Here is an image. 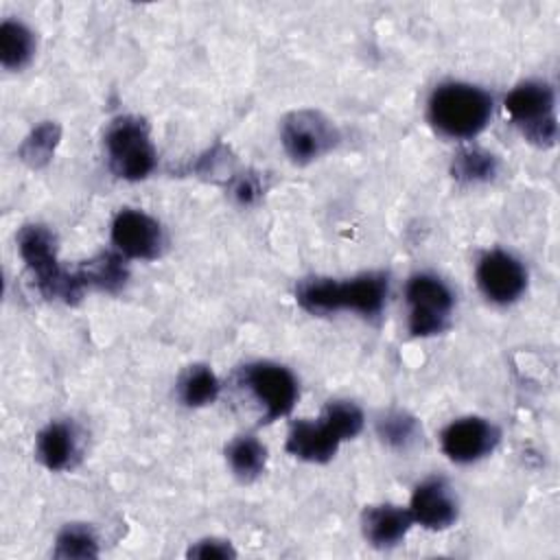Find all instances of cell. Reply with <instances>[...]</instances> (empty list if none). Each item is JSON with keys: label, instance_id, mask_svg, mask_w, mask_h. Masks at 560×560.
<instances>
[{"label": "cell", "instance_id": "cell-26", "mask_svg": "<svg viewBox=\"0 0 560 560\" xmlns=\"http://www.w3.org/2000/svg\"><path fill=\"white\" fill-rule=\"evenodd\" d=\"M234 556L236 551L232 549V545L217 538L199 540L188 549V558H234Z\"/></svg>", "mask_w": 560, "mask_h": 560}, {"label": "cell", "instance_id": "cell-15", "mask_svg": "<svg viewBox=\"0 0 560 560\" xmlns=\"http://www.w3.org/2000/svg\"><path fill=\"white\" fill-rule=\"evenodd\" d=\"M77 451V433L68 422H50L37 433L35 455L48 470L68 468Z\"/></svg>", "mask_w": 560, "mask_h": 560}, {"label": "cell", "instance_id": "cell-22", "mask_svg": "<svg viewBox=\"0 0 560 560\" xmlns=\"http://www.w3.org/2000/svg\"><path fill=\"white\" fill-rule=\"evenodd\" d=\"M59 136H61V131L55 122H42L39 127H35L28 133V138L20 147L22 160L31 166H44L52 158Z\"/></svg>", "mask_w": 560, "mask_h": 560}, {"label": "cell", "instance_id": "cell-17", "mask_svg": "<svg viewBox=\"0 0 560 560\" xmlns=\"http://www.w3.org/2000/svg\"><path fill=\"white\" fill-rule=\"evenodd\" d=\"M225 459L238 479L252 481L265 470L267 448L254 435H238L225 446Z\"/></svg>", "mask_w": 560, "mask_h": 560}, {"label": "cell", "instance_id": "cell-11", "mask_svg": "<svg viewBox=\"0 0 560 560\" xmlns=\"http://www.w3.org/2000/svg\"><path fill=\"white\" fill-rule=\"evenodd\" d=\"M477 284L481 293L497 304H510L527 287V271L518 258L503 249H492L477 265Z\"/></svg>", "mask_w": 560, "mask_h": 560}, {"label": "cell", "instance_id": "cell-10", "mask_svg": "<svg viewBox=\"0 0 560 560\" xmlns=\"http://www.w3.org/2000/svg\"><path fill=\"white\" fill-rule=\"evenodd\" d=\"M442 451L457 464L477 462L494 451L499 444V429L479 416L453 420L440 435Z\"/></svg>", "mask_w": 560, "mask_h": 560}, {"label": "cell", "instance_id": "cell-25", "mask_svg": "<svg viewBox=\"0 0 560 560\" xmlns=\"http://www.w3.org/2000/svg\"><path fill=\"white\" fill-rule=\"evenodd\" d=\"M260 192H262V186H260V179L256 177V173H241L232 182V195L243 206L256 203Z\"/></svg>", "mask_w": 560, "mask_h": 560}, {"label": "cell", "instance_id": "cell-3", "mask_svg": "<svg viewBox=\"0 0 560 560\" xmlns=\"http://www.w3.org/2000/svg\"><path fill=\"white\" fill-rule=\"evenodd\" d=\"M18 252L35 280L37 289L46 298H59L63 302H77L83 295L74 271H63L57 260V243L48 228L31 223L18 234Z\"/></svg>", "mask_w": 560, "mask_h": 560}, {"label": "cell", "instance_id": "cell-21", "mask_svg": "<svg viewBox=\"0 0 560 560\" xmlns=\"http://www.w3.org/2000/svg\"><path fill=\"white\" fill-rule=\"evenodd\" d=\"M55 558L61 560H88L98 556V538L92 527L83 523L66 525L55 540Z\"/></svg>", "mask_w": 560, "mask_h": 560}, {"label": "cell", "instance_id": "cell-5", "mask_svg": "<svg viewBox=\"0 0 560 560\" xmlns=\"http://www.w3.org/2000/svg\"><path fill=\"white\" fill-rule=\"evenodd\" d=\"M505 112L529 142L538 147H551L556 142V96L549 83L527 79L514 85L505 96Z\"/></svg>", "mask_w": 560, "mask_h": 560}, {"label": "cell", "instance_id": "cell-7", "mask_svg": "<svg viewBox=\"0 0 560 560\" xmlns=\"http://www.w3.org/2000/svg\"><path fill=\"white\" fill-rule=\"evenodd\" d=\"M405 298L409 302V332L431 337L448 326L455 298L446 282L433 273H416L409 278Z\"/></svg>", "mask_w": 560, "mask_h": 560}, {"label": "cell", "instance_id": "cell-2", "mask_svg": "<svg viewBox=\"0 0 560 560\" xmlns=\"http://www.w3.org/2000/svg\"><path fill=\"white\" fill-rule=\"evenodd\" d=\"M492 116V96L470 83L448 81L429 98V120L446 138L468 140L486 129Z\"/></svg>", "mask_w": 560, "mask_h": 560}, {"label": "cell", "instance_id": "cell-1", "mask_svg": "<svg viewBox=\"0 0 560 560\" xmlns=\"http://www.w3.org/2000/svg\"><path fill=\"white\" fill-rule=\"evenodd\" d=\"M387 298V276L381 271L361 273L343 282L335 278H308L295 289L298 304L313 315L357 311L361 315L381 313Z\"/></svg>", "mask_w": 560, "mask_h": 560}, {"label": "cell", "instance_id": "cell-18", "mask_svg": "<svg viewBox=\"0 0 560 560\" xmlns=\"http://www.w3.org/2000/svg\"><path fill=\"white\" fill-rule=\"evenodd\" d=\"M33 52V33L18 20H4L0 24V63L7 70H20L31 61Z\"/></svg>", "mask_w": 560, "mask_h": 560}, {"label": "cell", "instance_id": "cell-19", "mask_svg": "<svg viewBox=\"0 0 560 560\" xmlns=\"http://www.w3.org/2000/svg\"><path fill=\"white\" fill-rule=\"evenodd\" d=\"M219 378L208 365H190L177 381V396L186 407H206L219 396Z\"/></svg>", "mask_w": 560, "mask_h": 560}, {"label": "cell", "instance_id": "cell-14", "mask_svg": "<svg viewBox=\"0 0 560 560\" xmlns=\"http://www.w3.org/2000/svg\"><path fill=\"white\" fill-rule=\"evenodd\" d=\"M413 518L409 508L400 505H370L363 510L361 529L374 547H394L411 529Z\"/></svg>", "mask_w": 560, "mask_h": 560}, {"label": "cell", "instance_id": "cell-13", "mask_svg": "<svg viewBox=\"0 0 560 560\" xmlns=\"http://www.w3.org/2000/svg\"><path fill=\"white\" fill-rule=\"evenodd\" d=\"M343 440L337 435V431L324 420H298L291 424L287 435V451L304 462L324 464L335 457L339 451V444Z\"/></svg>", "mask_w": 560, "mask_h": 560}, {"label": "cell", "instance_id": "cell-6", "mask_svg": "<svg viewBox=\"0 0 560 560\" xmlns=\"http://www.w3.org/2000/svg\"><path fill=\"white\" fill-rule=\"evenodd\" d=\"M238 383L260 407V422H273L287 416L298 400V381L280 363L256 361L241 370Z\"/></svg>", "mask_w": 560, "mask_h": 560}, {"label": "cell", "instance_id": "cell-12", "mask_svg": "<svg viewBox=\"0 0 560 560\" xmlns=\"http://www.w3.org/2000/svg\"><path fill=\"white\" fill-rule=\"evenodd\" d=\"M413 523L427 529H446L457 518V501L444 479H427L416 486L409 503Z\"/></svg>", "mask_w": 560, "mask_h": 560}, {"label": "cell", "instance_id": "cell-8", "mask_svg": "<svg viewBox=\"0 0 560 560\" xmlns=\"http://www.w3.org/2000/svg\"><path fill=\"white\" fill-rule=\"evenodd\" d=\"M280 140L284 153L295 164H308L337 144L339 131L322 112L295 109L284 116L280 125Z\"/></svg>", "mask_w": 560, "mask_h": 560}, {"label": "cell", "instance_id": "cell-24", "mask_svg": "<svg viewBox=\"0 0 560 560\" xmlns=\"http://www.w3.org/2000/svg\"><path fill=\"white\" fill-rule=\"evenodd\" d=\"M378 435L392 448H407L418 438V420L407 411H389L378 420Z\"/></svg>", "mask_w": 560, "mask_h": 560}, {"label": "cell", "instance_id": "cell-4", "mask_svg": "<svg viewBox=\"0 0 560 560\" xmlns=\"http://www.w3.org/2000/svg\"><path fill=\"white\" fill-rule=\"evenodd\" d=\"M105 153L116 177L138 182L155 168V147L149 125L138 116H118L105 131Z\"/></svg>", "mask_w": 560, "mask_h": 560}, {"label": "cell", "instance_id": "cell-16", "mask_svg": "<svg viewBox=\"0 0 560 560\" xmlns=\"http://www.w3.org/2000/svg\"><path fill=\"white\" fill-rule=\"evenodd\" d=\"M74 276L83 289L118 291L127 280V267H125L120 254L101 252L94 258L85 260L74 271Z\"/></svg>", "mask_w": 560, "mask_h": 560}, {"label": "cell", "instance_id": "cell-23", "mask_svg": "<svg viewBox=\"0 0 560 560\" xmlns=\"http://www.w3.org/2000/svg\"><path fill=\"white\" fill-rule=\"evenodd\" d=\"M322 418L337 431V435L341 440H352L361 433L363 429V411L350 402V400H330L324 411Z\"/></svg>", "mask_w": 560, "mask_h": 560}, {"label": "cell", "instance_id": "cell-20", "mask_svg": "<svg viewBox=\"0 0 560 560\" xmlns=\"http://www.w3.org/2000/svg\"><path fill=\"white\" fill-rule=\"evenodd\" d=\"M497 158L481 147H464L453 155L451 173L459 182H488L497 175Z\"/></svg>", "mask_w": 560, "mask_h": 560}, {"label": "cell", "instance_id": "cell-9", "mask_svg": "<svg viewBox=\"0 0 560 560\" xmlns=\"http://www.w3.org/2000/svg\"><path fill=\"white\" fill-rule=\"evenodd\" d=\"M112 243L127 258L151 260L162 254V225L142 210L125 208L112 221Z\"/></svg>", "mask_w": 560, "mask_h": 560}]
</instances>
